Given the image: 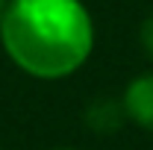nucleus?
<instances>
[{
    "instance_id": "f03ea898",
    "label": "nucleus",
    "mask_w": 153,
    "mask_h": 150,
    "mask_svg": "<svg viewBox=\"0 0 153 150\" xmlns=\"http://www.w3.org/2000/svg\"><path fill=\"white\" fill-rule=\"evenodd\" d=\"M124 112L127 121H133L135 127L153 132V74H141L124 91Z\"/></svg>"
},
{
    "instance_id": "f257e3e1",
    "label": "nucleus",
    "mask_w": 153,
    "mask_h": 150,
    "mask_svg": "<svg viewBox=\"0 0 153 150\" xmlns=\"http://www.w3.org/2000/svg\"><path fill=\"white\" fill-rule=\"evenodd\" d=\"M0 41L24 74L62 79L91 56L94 27L79 0H9Z\"/></svg>"
},
{
    "instance_id": "39448f33",
    "label": "nucleus",
    "mask_w": 153,
    "mask_h": 150,
    "mask_svg": "<svg viewBox=\"0 0 153 150\" xmlns=\"http://www.w3.org/2000/svg\"><path fill=\"white\" fill-rule=\"evenodd\" d=\"M6 3L9 0H0V21H3V12H6Z\"/></svg>"
},
{
    "instance_id": "20e7f679",
    "label": "nucleus",
    "mask_w": 153,
    "mask_h": 150,
    "mask_svg": "<svg viewBox=\"0 0 153 150\" xmlns=\"http://www.w3.org/2000/svg\"><path fill=\"white\" fill-rule=\"evenodd\" d=\"M138 36H141V47L147 50V56L153 59V12L147 18L141 21V30H138Z\"/></svg>"
},
{
    "instance_id": "7ed1b4c3",
    "label": "nucleus",
    "mask_w": 153,
    "mask_h": 150,
    "mask_svg": "<svg viewBox=\"0 0 153 150\" xmlns=\"http://www.w3.org/2000/svg\"><path fill=\"white\" fill-rule=\"evenodd\" d=\"M85 124L94 132L106 135L115 132L127 124V112H124V100H112V97H97L85 106Z\"/></svg>"
},
{
    "instance_id": "0eeeda50",
    "label": "nucleus",
    "mask_w": 153,
    "mask_h": 150,
    "mask_svg": "<svg viewBox=\"0 0 153 150\" xmlns=\"http://www.w3.org/2000/svg\"><path fill=\"white\" fill-rule=\"evenodd\" d=\"M0 150H3V147H0Z\"/></svg>"
},
{
    "instance_id": "423d86ee",
    "label": "nucleus",
    "mask_w": 153,
    "mask_h": 150,
    "mask_svg": "<svg viewBox=\"0 0 153 150\" xmlns=\"http://www.w3.org/2000/svg\"><path fill=\"white\" fill-rule=\"evenodd\" d=\"M53 150H76V147H53Z\"/></svg>"
}]
</instances>
